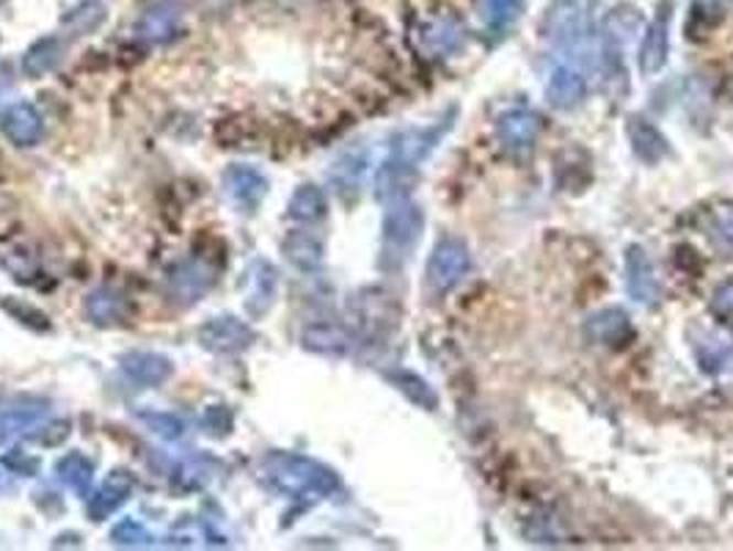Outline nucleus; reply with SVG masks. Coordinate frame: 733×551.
I'll return each mask as SVG.
<instances>
[{
  "label": "nucleus",
  "instance_id": "58836bf2",
  "mask_svg": "<svg viewBox=\"0 0 733 551\" xmlns=\"http://www.w3.org/2000/svg\"><path fill=\"white\" fill-rule=\"evenodd\" d=\"M185 472H191V474H207V472H202V468H196V463L185 466ZM202 483H204L202 477H191V488H196V485H202Z\"/></svg>",
  "mask_w": 733,
  "mask_h": 551
},
{
  "label": "nucleus",
  "instance_id": "ddd939ff",
  "mask_svg": "<svg viewBox=\"0 0 733 551\" xmlns=\"http://www.w3.org/2000/svg\"><path fill=\"white\" fill-rule=\"evenodd\" d=\"M626 136L632 143L634 158L643 160L645 165H656L670 154V141L661 136L659 127L654 121L643 119V116H628L626 121Z\"/></svg>",
  "mask_w": 733,
  "mask_h": 551
},
{
  "label": "nucleus",
  "instance_id": "ea45409f",
  "mask_svg": "<svg viewBox=\"0 0 733 551\" xmlns=\"http://www.w3.org/2000/svg\"><path fill=\"white\" fill-rule=\"evenodd\" d=\"M0 3H6V0H0Z\"/></svg>",
  "mask_w": 733,
  "mask_h": 551
},
{
  "label": "nucleus",
  "instance_id": "0eeeda50",
  "mask_svg": "<svg viewBox=\"0 0 733 551\" xmlns=\"http://www.w3.org/2000/svg\"><path fill=\"white\" fill-rule=\"evenodd\" d=\"M667 55H670V3H661L654 20L645 25L643 39H639V72L645 77L659 75L667 66Z\"/></svg>",
  "mask_w": 733,
  "mask_h": 551
},
{
  "label": "nucleus",
  "instance_id": "2f4dec72",
  "mask_svg": "<svg viewBox=\"0 0 733 551\" xmlns=\"http://www.w3.org/2000/svg\"><path fill=\"white\" fill-rule=\"evenodd\" d=\"M138 419H141L143 424H147L152 433H158L160 439H182V433H185V424H182V419H176L174 413H158V411H141L138 413Z\"/></svg>",
  "mask_w": 733,
  "mask_h": 551
},
{
  "label": "nucleus",
  "instance_id": "2eb2a0df",
  "mask_svg": "<svg viewBox=\"0 0 733 551\" xmlns=\"http://www.w3.org/2000/svg\"><path fill=\"white\" fill-rule=\"evenodd\" d=\"M132 488H136L132 474L121 472V468L110 472L108 477H105V483L97 488V494L88 499V516H91L94 521H105V518L114 516V512L130 499Z\"/></svg>",
  "mask_w": 733,
  "mask_h": 551
},
{
  "label": "nucleus",
  "instance_id": "f03ea898",
  "mask_svg": "<svg viewBox=\"0 0 733 551\" xmlns=\"http://www.w3.org/2000/svg\"><path fill=\"white\" fill-rule=\"evenodd\" d=\"M424 229V213L411 198H395L384 215V246H380V262L386 268H400L411 251L417 248Z\"/></svg>",
  "mask_w": 733,
  "mask_h": 551
},
{
  "label": "nucleus",
  "instance_id": "4be33fe9",
  "mask_svg": "<svg viewBox=\"0 0 733 551\" xmlns=\"http://www.w3.org/2000/svg\"><path fill=\"white\" fill-rule=\"evenodd\" d=\"M44 402L42 400H14L9 406H0V444L14 439L22 430H31L42 419Z\"/></svg>",
  "mask_w": 733,
  "mask_h": 551
},
{
  "label": "nucleus",
  "instance_id": "9b49d317",
  "mask_svg": "<svg viewBox=\"0 0 733 551\" xmlns=\"http://www.w3.org/2000/svg\"><path fill=\"white\" fill-rule=\"evenodd\" d=\"M588 97V77L571 64H557L546 80V99L557 110H573Z\"/></svg>",
  "mask_w": 733,
  "mask_h": 551
},
{
  "label": "nucleus",
  "instance_id": "f8f14e48",
  "mask_svg": "<svg viewBox=\"0 0 733 551\" xmlns=\"http://www.w3.org/2000/svg\"><path fill=\"white\" fill-rule=\"evenodd\" d=\"M496 136L507 152H527L540 136V116L527 108L507 110L496 119Z\"/></svg>",
  "mask_w": 733,
  "mask_h": 551
},
{
  "label": "nucleus",
  "instance_id": "1a4fd4ad",
  "mask_svg": "<svg viewBox=\"0 0 733 551\" xmlns=\"http://www.w3.org/2000/svg\"><path fill=\"white\" fill-rule=\"evenodd\" d=\"M584 334H588V339L593 342V345L623 347L632 342L634 323L626 309L606 306L590 314L588 323H584Z\"/></svg>",
  "mask_w": 733,
  "mask_h": 551
},
{
  "label": "nucleus",
  "instance_id": "72a5a7b5",
  "mask_svg": "<svg viewBox=\"0 0 733 551\" xmlns=\"http://www.w3.org/2000/svg\"><path fill=\"white\" fill-rule=\"evenodd\" d=\"M110 538H114L116 545H149L152 543V534L147 532V527L143 523H138L136 518H125L121 523H116L114 532H110Z\"/></svg>",
  "mask_w": 733,
  "mask_h": 551
},
{
  "label": "nucleus",
  "instance_id": "4c0bfd02",
  "mask_svg": "<svg viewBox=\"0 0 733 551\" xmlns=\"http://www.w3.org/2000/svg\"><path fill=\"white\" fill-rule=\"evenodd\" d=\"M6 466L20 468V474H33V472H36L39 461H36V457H22V455H20V461H14L11 455H6Z\"/></svg>",
  "mask_w": 733,
  "mask_h": 551
},
{
  "label": "nucleus",
  "instance_id": "c9c22d12",
  "mask_svg": "<svg viewBox=\"0 0 733 551\" xmlns=\"http://www.w3.org/2000/svg\"><path fill=\"white\" fill-rule=\"evenodd\" d=\"M709 309L720 323H733V279L716 287L714 295H711Z\"/></svg>",
  "mask_w": 733,
  "mask_h": 551
},
{
  "label": "nucleus",
  "instance_id": "7ed1b4c3",
  "mask_svg": "<svg viewBox=\"0 0 733 551\" xmlns=\"http://www.w3.org/2000/svg\"><path fill=\"white\" fill-rule=\"evenodd\" d=\"M543 39L560 53H584L593 39V17L579 0H554L543 17Z\"/></svg>",
  "mask_w": 733,
  "mask_h": 551
},
{
  "label": "nucleus",
  "instance_id": "7c9ffc66",
  "mask_svg": "<svg viewBox=\"0 0 733 551\" xmlns=\"http://www.w3.org/2000/svg\"><path fill=\"white\" fill-rule=\"evenodd\" d=\"M424 42H428L435 53H452V50L461 47L463 31L455 20H439L433 22V25H428Z\"/></svg>",
  "mask_w": 733,
  "mask_h": 551
},
{
  "label": "nucleus",
  "instance_id": "6ab92c4d",
  "mask_svg": "<svg viewBox=\"0 0 733 551\" xmlns=\"http://www.w3.org/2000/svg\"><path fill=\"white\" fill-rule=\"evenodd\" d=\"M0 127H3L6 138L14 141L17 147H33V143L42 138V114L33 108L31 102H17L11 105L9 110L0 119Z\"/></svg>",
  "mask_w": 733,
  "mask_h": 551
},
{
  "label": "nucleus",
  "instance_id": "a878e982",
  "mask_svg": "<svg viewBox=\"0 0 733 551\" xmlns=\"http://www.w3.org/2000/svg\"><path fill=\"white\" fill-rule=\"evenodd\" d=\"M290 218L301 220V224H314L323 220L328 213V198H325L323 187L317 185H301L290 198Z\"/></svg>",
  "mask_w": 733,
  "mask_h": 551
},
{
  "label": "nucleus",
  "instance_id": "cd10ccee",
  "mask_svg": "<svg viewBox=\"0 0 733 551\" xmlns=\"http://www.w3.org/2000/svg\"><path fill=\"white\" fill-rule=\"evenodd\" d=\"M524 14V0H483V17L488 31L507 33Z\"/></svg>",
  "mask_w": 733,
  "mask_h": 551
},
{
  "label": "nucleus",
  "instance_id": "20e7f679",
  "mask_svg": "<svg viewBox=\"0 0 733 551\" xmlns=\"http://www.w3.org/2000/svg\"><path fill=\"white\" fill-rule=\"evenodd\" d=\"M472 270L468 246L457 237H441L428 259V284L435 292H450L461 284Z\"/></svg>",
  "mask_w": 733,
  "mask_h": 551
},
{
  "label": "nucleus",
  "instance_id": "5701e85b",
  "mask_svg": "<svg viewBox=\"0 0 733 551\" xmlns=\"http://www.w3.org/2000/svg\"><path fill=\"white\" fill-rule=\"evenodd\" d=\"M386 380H389L408 402H413V406L422 408V411H435V408H439V395H435V389L422 375L411 372V369H389Z\"/></svg>",
  "mask_w": 733,
  "mask_h": 551
},
{
  "label": "nucleus",
  "instance_id": "39448f33",
  "mask_svg": "<svg viewBox=\"0 0 733 551\" xmlns=\"http://www.w3.org/2000/svg\"><path fill=\"white\" fill-rule=\"evenodd\" d=\"M623 281L626 292L634 303L645 309H654L661 301V281L656 273V264L643 246H628L623 257Z\"/></svg>",
  "mask_w": 733,
  "mask_h": 551
},
{
  "label": "nucleus",
  "instance_id": "f3484780",
  "mask_svg": "<svg viewBox=\"0 0 733 551\" xmlns=\"http://www.w3.org/2000/svg\"><path fill=\"white\" fill-rule=\"evenodd\" d=\"M119 361H121V372L138 386H160L163 380L171 378V372H174V364H171L165 356H160V353L132 350L125 353Z\"/></svg>",
  "mask_w": 733,
  "mask_h": 551
},
{
  "label": "nucleus",
  "instance_id": "aec40b11",
  "mask_svg": "<svg viewBox=\"0 0 733 551\" xmlns=\"http://www.w3.org/2000/svg\"><path fill=\"white\" fill-rule=\"evenodd\" d=\"M180 20H182L180 6H176L174 0H165V3H158L138 20L136 33L138 39H143V42L149 44L169 42V39L180 31Z\"/></svg>",
  "mask_w": 733,
  "mask_h": 551
},
{
  "label": "nucleus",
  "instance_id": "6e6552de",
  "mask_svg": "<svg viewBox=\"0 0 733 551\" xmlns=\"http://www.w3.org/2000/svg\"><path fill=\"white\" fill-rule=\"evenodd\" d=\"M198 345L209 353H237L246 350L257 334L248 323L242 320L231 317V314H224V317H213L198 328Z\"/></svg>",
  "mask_w": 733,
  "mask_h": 551
},
{
  "label": "nucleus",
  "instance_id": "412c9836",
  "mask_svg": "<svg viewBox=\"0 0 733 551\" xmlns=\"http://www.w3.org/2000/svg\"><path fill=\"white\" fill-rule=\"evenodd\" d=\"M413 185H417V165L397 163L389 158L375 174V198L386 204L395 198H406Z\"/></svg>",
  "mask_w": 733,
  "mask_h": 551
},
{
  "label": "nucleus",
  "instance_id": "c756f323",
  "mask_svg": "<svg viewBox=\"0 0 733 551\" xmlns=\"http://www.w3.org/2000/svg\"><path fill=\"white\" fill-rule=\"evenodd\" d=\"M105 14H108V11H105L103 0H83V3H77L61 22H64L75 36H80V33L97 31L105 22Z\"/></svg>",
  "mask_w": 733,
  "mask_h": 551
},
{
  "label": "nucleus",
  "instance_id": "b1692460",
  "mask_svg": "<svg viewBox=\"0 0 733 551\" xmlns=\"http://www.w3.org/2000/svg\"><path fill=\"white\" fill-rule=\"evenodd\" d=\"M281 248H284L287 259H290L298 270H317L320 264H323V240L314 237L312 231H290V235L284 237V242H281Z\"/></svg>",
  "mask_w": 733,
  "mask_h": 551
},
{
  "label": "nucleus",
  "instance_id": "a211bd4d",
  "mask_svg": "<svg viewBox=\"0 0 733 551\" xmlns=\"http://www.w3.org/2000/svg\"><path fill=\"white\" fill-rule=\"evenodd\" d=\"M301 345L317 356H347L353 350V334L345 325L312 323L303 328Z\"/></svg>",
  "mask_w": 733,
  "mask_h": 551
},
{
  "label": "nucleus",
  "instance_id": "9d476101",
  "mask_svg": "<svg viewBox=\"0 0 733 551\" xmlns=\"http://www.w3.org/2000/svg\"><path fill=\"white\" fill-rule=\"evenodd\" d=\"M242 290H246L248 314L259 317V314H265L273 306L276 290H279V270H276L268 259H254L246 268Z\"/></svg>",
  "mask_w": 733,
  "mask_h": 551
},
{
  "label": "nucleus",
  "instance_id": "c85d7f7f",
  "mask_svg": "<svg viewBox=\"0 0 733 551\" xmlns=\"http://www.w3.org/2000/svg\"><path fill=\"white\" fill-rule=\"evenodd\" d=\"M86 309H88V317L99 325H116V323H121L127 314L125 301H121V298L110 290L91 292V295H88Z\"/></svg>",
  "mask_w": 733,
  "mask_h": 551
},
{
  "label": "nucleus",
  "instance_id": "f704fd0d",
  "mask_svg": "<svg viewBox=\"0 0 733 551\" xmlns=\"http://www.w3.org/2000/svg\"><path fill=\"white\" fill-rule=\"evenodd\" d=\"M231 424H235V417L226 406H209L202 417V428L209 435H229Z\"/></svg>",
  "mask_w": 733,
  "mask_h": 551
},
{
  "label": "nucleus",
  "instance_id": "dca6fc26",
  "mask_svg": "<svg viewBox=\"0 0 733 551\" xmlns=\"http://www.w3.org/2000/svg\"><path fill=\"white\" fill-rule=\"evenodd\" d=\"M213 281H215L213 268H207V264L198 262V259H187V262L174 264V268L169 270L171 295L182 298V301L187 303L198 301V298L213 287Z\"/></svg>",
  "mask_w": 733,
  "mask_h": 551
},
{
  "label": "nucleus",
  "instance_id": "bb28decb",
  "mask_svg": "<svg viewBox=\"0 0 733 551\" xmlns=\"http://www.w3.org/2000/svg\"><path fill=\"white\" fill-rule=\"evenodd\" d=\"M55 472H58V479L66 488H72L80 496H88V488H91L94 479V463L88 461L83 452H69V455L61 457V461L55 463Z\"/></svg>",
  "mask_w": 733,
  "mask_h": 551
},
{
  "label": "nucleus",
  "instance_id": "393cba45",
  "mask_svg": "<svg viewBox=\"0 0 733 551\" xmlns=\"http://www.w3.org/2000/svg\"><path fill=\"white\" fill-rule=\"evenodd\" d=\"M64 58V42L58 36H44L33 42L22 55V72L28 77H42L53 72Z\"/></svg>",
  "mask_w": 733,
  "mask_h": 551
},
{
  "label": "nucleus",
  "instance_id": "e433bc0d",
  "mask_svg": "<svg viewBox=\"0 0 733 551\" xmlns=\"http://www.w3.org/2000/svg\"><path fill=\"white\" fill-rule=\"evenodd\" d=\"M3 306L9 309V312L14 314V317H20L22 323H31L33 328H47V317H44L42 312H36V309L25 306V303H14V301H6Z\"/></svg>",
  "mask_w": 733,
  "mask_h": 551
},
{
  "label": "nucleus",
  "instance_id": "4468645a",
  "mask_svg": "<svg viewBox=\"0 0 733 551\" xmlns=\"http://www.w3.org/2000/svg\"><path fill=\"white\" fill-rule=\"evenodd\" d=\"M224 185L226 193L231 196V202L240 209H246V213H254V209L259 207V202L265 198V193H268V182H265V176L259 174L257 169H251V165H231L224 174Z\"/></svg>",
  "mask_w": 733,
  "mask_h": 551
},
{
  "label": "nucleus",
  "instance_id": "423d86ee",
  "mask_svg": "<svg viewBox=\"0 0 733 551\" xmlns=\"http://www.w3.org/2000/svg\"><path fill=\"white\" fill-rule=\"evenodd\" d=\"M457 110L452 108L450 116L439 119L430 127H413V130L400 132V136L391 141V160L406 165H419L435 147L441 143V138L452 130V121H455Z\"/></svg>",
  "mask_w": 733,
  "mask_h": 551
},
{
  "label": "nucleus",
  "instance_id": "473e14b6",
  "mask_svg": "<svg viewBox=\"0 0 733 551\" xmlns=\"http://www.w3.org/2000/svg\"><path fill=\"white\" fill-rule=\"evenodd\" d=\"M69 430H72L69 419H50V422L39 424V428H31L28 439H31L33 444L58 446V444H64V439L69 435Z\"/></svg>",
  "mask_w": 733,
  "mask_h": 551
},
{
  "label": "nucleus",
  "instance_id": "f257e3e1",
  "mask_svg": "<svg viewBox=\"0 0 733 551\" xmlns=\"http://www.w3.org/2000/svg\"><path fill=\"white\" fill-rule=\"evenodd\" d=\"M265 479L290 499L317 501L339 490V474L314 457L295 452H270L262 463Z\"/></svg>",
  "mask_w": 733,
  "mask_h": 551
}]
</instances>
